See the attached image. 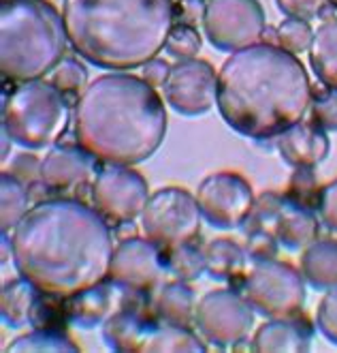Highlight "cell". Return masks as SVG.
Returning <instances> with one entry per match:
<instances>
[{
    "mask_svg": "<svg viewBox=\"0 0 337 353\" xmlns=\"http://www.w3.org/2000/svg\"><path fill=\"white\" fill-rule=\"evenodd\" d=\"M13 263L41 294L71 298L107 281L113 234L96 208L52 197L34 203L11 232Z\"/></svg>",
    "mask_w": 337,
    "mask_h": 353,
    "instance_id": "cell-1",
    "label": "cell"
},
{
    "mask_svg": "<svg viewBox=\"0 0 337 353\" xmlns=\"http://www.w3.org/2000/svg\"><path fill=\"white\" fill-rule=\"evenodd\" d=\"M309 105L312 84L303 62L280 46L254 43L233 52L218 73L220 116L243 137H280L303 120Z\"/></svg>",
    "mask_w": 337,
    "mask_h": 353,
    "instance_id": "cell-2",
    "label": "cell"
},
{
    "mask_svg": "<svg viewBox=\"0 0 337 353\" xmlns=\"http://www.w3.org/2000/svg\"><path fill=\"white\" fill-rule=\"evenodd\" d=\"M75 139L96 161L137 165L147 161L166 135L162 97L143 77L105 73L75 103Z\"/></svg>",
    "mask_w": 337,
    "mask_h": 353,
    "instance_id": "cell-3",
    "label": "cell"
},
{
    "mask_svg": "<svg viewBox=\"0 0 337 353\" xmlns=\"http://www.w3.org/2000/svg\"><path fill=\"white\" fill-rule=\"evenodd\" d=\"M69 43L81 58L111 71L143 67L166 46L173 0H65Z\"/></svg>",
    "mask_w": 337,
    "mask_h": 353,
    "instance_id": "cell-4",
    "label": "cell"
},
{
    "mask_svg": "<svg viewBox=\"0 0 337 353\" xmlns=\"http://www.w3.org/2000/svg\"><path fill=\"white\" fill-rule=\"evenodd\" d=\"M65 17L50 0H0V71L5 79H41L65 60Z\"/></svg>",
    "mask_w": 337,
    "mask_h": 353,
    "instance_id": "cell-5",
    "label": "cell"
},
{
    "mask_svg": "<svg viewBox=\"0 0 337 353\" xmlns=\"http://www.w3.org/2000/svg\"><path fill=\"white\" fill-rule=\"evenodd\" d=\"M69 101L43 79L19 81L3 97V131L28 150L50 148L69 127Z\"/></svg>",
    "mask_w": 337,
    "mask_h": 353,
    "instance_id": "cell-6",
    "label": "cell"
},
{
    "mask_svg": "<svg viewBox=\"0 0 337 353\" xmlns=\"http://www.w3.org/2000/svg\"><path fill=\"white\" fill-rule=\"evenodd\" d=\"M102 339L120 353H203L205 343L193 327L150 317L141 310L120 308L102 323Z\"/></svg>",
    "mask_w": 337,
    "mask_h": 353,
    "instance_id": "cell-7",
    "label": "cell"
},
{
    "mask_svg": "<svg viewBox=\"0 0 337 353\" xmlns=\"http://www.w3.org/2000/svg\"><path fill=\"white\" fill-rule=\"evenodd\" d=\"M239 292L257 313L269 319L297 317L305 302L303 274L276 257L257 259L239 283Z\"/></svg>",
    "mask_w": 337,
    "mask_h": 353,
    "instance_id": "cell-8",
    "label": "cell"
},
{
    "mask_svg": "<svg viewBox=\"0 0 337 353\" xmlns=\"http://www.w3.org/2000/svg\"><path fill=\"white\" fill-rule=\"evenodd\" d=\"M201 219L197 195L180 186H166L150 195L141 214V230L162 251H171L175 246L195 242L201 234Z\"/></svg>",
    "mask_w": 337,
    "mask_h": 353,
    "instance_id": "cell-9",
    "label": "cell"
},
{
    "mask_svg": "<svg viewBox=\"0 0 337 353\" xmlns=\"http://www.w3.org/2000/svg\"><path fill=\"white\" fill-rule=\"evenodd\" d=\"M195 325L205 343L235 349L239 343H246L254 325V310L241 292L214 289L197 302Z\"/></svg>",
    "mask_w": 337,
    "mask_h": 353,
    "instance_id": "cell-10",
    "label": "cell"
},
{
    "mask_svg": "<svg viewBox=\"0 0 337 353\" xmlns=\"http://www.w3.org/2000/svg\"><path fill=\"white\" fill-rule=\"evenodd\" d=\"M265 11L259 0H207L203 30L216 50L239 52L263 37Z\"/></svg>",
    "mask_w": 337,
    "mask_h": 353,
    "instance_id": "cell-11",
    "label": "cell"
},
{
    "mask_svg": "<svg viewBox=\"0 0 337 353\" xmlns=\"http://www.w3.org/2000/svg\"><path fill=\"white\" fill-rule=\"evenodd\" d=\"M150 186L145 178L131 170V165H105L92 182V203L98 214L113 225L141 219Z\"/></svg>",
    "mask_w": 337,
    "mask_h": 353,
    "instance_id": "cell-12",
    "label": "cell"
},
{
    "mask_svg": "<svg viewBox=\"0 0 337 353\" xmlns=\"http://www.w3.org/2000/svg\"><path fill=\"white\" fill-rule=\"evenodd\" d=\"M197 201L203 219L212 227L235 230V227H243L257 199L243 176L233 172H218L207 176L199 184Z\"/></svg>",
    "mask_w": 337,
    "mask_h": 353,
    "instance_id": "cell-13",
    "label": "cell"
},
{
    "mask_svg": "<svg viewBox=\"0 0 337 353\" xmlns=\"http://www.w3.org/2000/svg\"><path fill=\"white\" fill-rule=\"evenodd\" d=\"M164 99L182 116H201L218 105V75L207 60H177L164 81Z\"/></svg>",
    "mask_w": 337,
    "mask_h": 353,
    "instance_id": "cell-14",
    "label": "cell"
},
{
    "mask_svg": "<svg viewBox=\"0 0 337 353\" xmlns=\"http://www.w3.org/2000/svg\"><path fill=\"white\" fill-rule=\"evenodd\" d=\"M164 274H168L166 253L158 244L137 236L120 240L113 251L109 281L126 289H137V292L150 294Z\"/></svg>",
    "mask_w": 337,
    "mask_h": 353,
    "instance_id": "cell-15",
    "label": "cell"
},
{
    "mask_svg": "<svg viewBox=\"0 0 337 353\" xmlns=\"http://www.w3.org/2000/svg\"><path fill=\"white\" fill-rule=\"evenodd\" d=\"M96 168V159L77 146H54L41 163V180L52 193L75 191L88 182Z\"/></svg>",
    "mask_w": 337,
    "mask_h": 353,
    "instance_id": "cell-16",
    "label": "cell"
},
{
    "mask_svg": "<svg viewBox=\"0 0 337 353\" xmlns=\"http://www.w3.org/2000/svg\"><path fill=\"white\" fill-rule=\"evenodd\" d=\"M124 287L116 285L113 281H102L86 292L65 298V313L69 323H75L83 330L102 325L113 313L122 308Z\"/></svg>",
    "mask_w": 337,
    "mask_h": 353,
    "instance_id": "cell-17",
    "label": "cell"
},
{
    "mask_svg": "<svg viewBox=\"0 0 337 353\" xmlns=\"http://www.w3.org/2000/svg\"><path fill=\"white\" fill-rule=\"evenodd\" d=\"M278 150L282 159L294 170L316 168L327 159L331 143L325 129H320L312 120H301L278 137Z\"/></svg>",
    "mask_w": 337,
    "mask_h": 353,
    "instance_id": "cell-18",
    "label": "cell"
},
{
    "mask_svg": "<svg viewBox=\"0 0 337 353\" xmlns=\"http://www.w3.org/2000/svg\"><path fill=\"white\" fill-rule=\"evenodd\" d=\"M314 330L297 317L288 319H271L257 330L252 339V351L261 353H299L307 351L312 345Z\"/></svg>",
    "mask_w": 337,
    "mask_h": 353,
    "instance_id": "cell-19",
    "label": "cell"
},
{
    "mask_svg": "<svg viewBox=\"0 0 337 353\" xmlns=\"http://www.w3.org/2000/svg\"><path fill=\"white\" fill-rule=\"evenodd\" d=\"M318 232L320 225L312 208H305L286 197L276 216V223H273V236H276L278 244L290 248V251H301L318 240Z\"/></svg>",
    "mask_w": 337,
    "mask_h": 353,
    "instance_id": "cell-20",
    "label": "cell"
},
{
    "mask_svg": "<svg viewBox=\"0 0 337 353\" xmlns=\"http://www.w3.org/2000/svg\"><path fill=\"white\" fill-rule=\"evenodd\" d=\"M207 274L214 281H226L239 287L243 276L248 274V251L237 242L228 238H216L207 242L205 248Z\"/></svg>",
    "mask_w": 337,
    "mask_h": 353,
    "instance_id": "cell-21",
    "label": "cell"
},
{
    "mask_svg": "<svg viewBox=\"0 0 337 353\" xmlns=\"http://www.w3.org/2000/svg\"><path fill=\"white\" fill-rule=\"evenodd\" d=\"M154 315L173 325H182V327L195 325L197 300L186 281L175 279L160 287L158 296L154 298Z\"/></svg>",
    "mask_w": 337,
    "mask_h": 353,
    "instance_id": "cell-22",
    "label": "cell"
},
{
    "mask_svg": "<svg viewBox=\"0 0 337 353\" xmlns=\"http://www.w3.org/2000/svg\"><path fill=\"white\" fill-rule=\"evenodd\" d=\"M303 279L320 292L337 287V242L316 240L301 255Z\"/></svg>",
    "mask_w": 337,
    "mask_h": 353,
    "instance_id": "cell-23",
    "label": "cell"
},
{
    "mask_svg": "<svg viewBox=\"0 0 337 353\" xmlns=\"http://www.w3.org/2000/svg\"><path fill=\"white\" fill-rule=\"evenodd\" d=\"M309 62L323 84L337 90V15L325 19L318 30H314Z\"/></svg>",
    "mask_w": 337,
    "mask_h": 353,
    "instance_id": "cell-24",
    "label": "cell"
},
{
    "mask_svg": "<svg viewBox=\"0 0 337 353\" xmlns=\"http://www.w3.org/2000/svg\"><path fill=\"white\" fill-rule=\"evenodd\" d=\"M41 298L39 289L24 276L5 283L0 294V315L9 327H19L30 323L32 310Z\"/></svg>",
    "mask_w": 337,
    "mask_h": 353,
    "instance_id": "cell-25",
    "label": "cell"
},
{
    "mask_svg": "<svg viewBox=\"0 0 337 353\" xmlns=\"http://www.w3.org/2000/svg\"><path fill=\"white\" fill-rule=\"evenodd\" d=\"M32 205L34 201L30 197L28 186L3 172V178H0V212H3L0 230H3V234L13 232Z\"/></svg>",
    "mask_w": 337,
    "mask_h": 353,
    "instance_id": "cell-26",
    "label": "cell"
},
{
    "mask_svg": "<svg viewBox=\"0 0 337 353\" xmlns=\"http://www.w3.org/2000/svg\"><path fill=\"white\" fill-rule=\"evenodd\" d=\"M9 353H77L79 347L62 330H32L30 334L15 339Z\"/></svg>",
    "mask_w": 337,
    "mask_h": 353,
    "instance_id": "cell-27",
    "label": "cell"
},
{
    "mask_svg": "<svg viewBox=\"0 0 337 353\" xmlns=\"http://www.w3.org/2000/svg\"><path fill=\"white\" fill-rule=\"evenodd\" d=\"M166 253V268L168 274H173L177 281H197L207 272V263H205V253L203 248H197L193 242L191 244H182L175 246Z\"/></svg>",
    "mask_w": 337,
    "mask_h": 353,
    "instance_id": "cell-28",
    "label": "cell"
},
{
    "mask_svg": "<svg viewBox=\"0 0 337 353\" xmlns=\"http://www.w3.org/2000/svg\"><path fill=\"white\" fill-rule=\"evenodd\" d=\"M52 84L67 97L69 103H77V94H81L88 86V69L77 58H65L54 69Z\"/></svg>",
    "mask_w": 337,
    "mask_h": 353,
    "instance_id": "cell-29",
    "label": "cell"
},
{
    "mask_svg": "<svg viewBox=\"0 0 337 353\" xmlns=\"http://www.w3.org/2000/svg\"><path fill=\"white\" fill-rule=\"evenodd\" d=\"M312 41H314V30L305 19L286 17L284 22L278 26V46L282 50L294 54V56H297L299 52L309 50Z\"/></svg>",
    "mask_w": 337,
    "mask_h": 353,
    "instance_id": "cell-30",
    "label": "cell"
},
{
    "mask_svg": "<svg viewBox=\"0 0 337 353\" xmlns=\"http://www.w3.org/2000/svg\"><path fill=\"white\" fill-rule=\"evenodd\" d=\"M166 54L173 56L175 60H191L197 58L199 50H201V34L197 32L195 26L188 24H173L171 32H168L166 46H164Z\"/></svg>",
    "mask_w": 337,
    "mask_h": 353,
    "instance_id": "cell-31",
    "label": "cell"
},
{
    "mask_svg": "<svg viewBox=\"0 0 337 353\" xmlns=\"http://www.w3.org/2000/svg\"><path fill=\"white\" fill-rule=\"evenodd\" d=\"M288 199L297 201L305 208H316L320 199V191L316 186V176H314V168H297L290 178V186H288Z\"/></svg>",
    "mask_w": 337,
    "mask_h": 353,
    "instance_id": "cell-32",
    "label": "cell"
},
{
    "mask_svg": "<svg viewBox=\"0 0 337 353\" xmlns=\"http://www.w3.org/2000/svg\"><path fill=\"white\" fill-rule=\"evenodd\" d=\"M312 122L325 131H337V90L325 86L323 92L312 94Z\"/></svg>",
    "mask_w": 337,
    "mask_h": 353,
    "instance_id": "cell-33",
    "label": "cell"
},
{
    "mask_svg": "<svg viewBox=\"0 0 337 353\" xmlns=\"http://www.w3.org/2000/svg\"><path fill=\"white\" fill-rule=\"evenodd\" d=\"M316 327L327 341L337 345V287L327 289V294L323 296L318 310H316Z\"/></svg>",
    "mask_w": 337,
    "mask_h": 353,
    "instance_id": "cell-34",
    "label": "cell"
},
{
    "mask_svg": "<svg viewBox=\"0 0 337 353\" xmlns=\"http://www.w3.org/2000/svg\"><path fill=\"white\" fill-rule=\"evenodd\" d=\"M41 163H43V159H39L30 152H22V154H17L9 165H5V174L30 186L36 180H41Z\"/></svg>",
    "mask_w": 337,
    "mask_h": 353,
    "instance_id": "cell-35",
    "label": "cell"
},
{
    "mask_svg": "<svg viewBox=\"0 0 337 353\" xmlns=\"http://www.w3.org/2000/svg\"><path fill=\"white\" fill-rule=\"evenodd\" d=\"M329 5V0H278V7L284 15L305 19V22H309L312 17H318Z\"/></svg>",
    "mask_w": 337,
    "mask_h": 353,
    "instance_id": "cell-36",
    "label": "cell"
},
{
    "mask_svg": "<svg viewBox=\"0 0 337 353\" xmlns=\"http://www.w3.org/2000/svg\"><path fill=\"white\" fill-rule=\"evenodd\" d=\"M248 242H246V251L250 255V259H273L278 255V240L273 238L267 232H252L246 234Z\"/></svg>",
    "mask_w": 337,
    "mask_h": 353,
    "instance_id": "cell-37",
    "label": "cell"
},
{
    "mask_svg": "<svg viewBox=\"0 0 337 353\" xmlns=\"http://www.w3.org/2000/svg\"><path fill=\"white\" fill-rule=\"evenodd\" d=\"M318 210H320L323 221L331 227V230H337V180L320 191Z\"/></svg>",
    "mask_w": 337,
    "mask_h": 353,
    "instance_id": "cell-38",
    "label": "cell"
},
{
    "mask_svg": "<svg viewBox=\"0 0 337 353\" xmlns=\"http://www.w3.org/2000/svg\"><path fill=\"white\" fill-rule=\"evenodd\" d=\"M168 73H171V65H168V62L162 60V58H152V60H147L145 65H143V69H141V77H143L150 86H154V88L164 86V81H166Z\"/></svg>",
    "mask_w": 337,
    "mask_h": 353,
    "instance_id": "cell-39",
    "label": "cell"
},
{
    "mask_svg": "<svg viewBox=\"0 0 337 353\" xmlns=\"http://www.w3.org/2000/svg\"><path fill=\"white\" fill-rule=\"evenodd\" d=\"M205 7H207L205 0H180V5H177L180 17H182V22H180V24L195 26V24L203 22Z\"/></svg>",
    "mask_w": 337,
    "mask_h": 353,
    "instance_id": "cell-40",
    "label": "cell"
},
{
    "mask_svg": "<svg viewBox=\"0 0 337 353\" xmlns=\"http://www.w3.org/2000/svg\"><path fill=\"white\" fill-rule=\"evenodd\" d=\"M116 236H118V240H129V238H135L133 221H129V223H120V225H118Z\"/></svg>",
    "mask_w": 337,
    "mask_h": 353,
    "instance_id": "cell-41",
    "label": "cell"
},
{
    "mask_svg": "<svg viewBox=\"0 0 337 353\" xmlns=\"http://www.w3.org/2000/svg\"><path fill=\"white\" fill-rule=\"evenodd\" d=\"M263 43H267V46H278V28H271V26H267L265 30H263Z\"/></svg>",
    "mask_w": 337,
    "mask_h": 353,
    "instance_id": "cell-42",
    "label": "cell"
},
{
    "mask_svg": "<svg viewBox=\"0 0 337 353\" xmlns=\"http://www.w3.org/2000/svg\"><path fill=\"white\" fill-rule=\"evenodd\" d=\"M329 3H331V5H333L335 9H337V0H329Z\"/></svg>",
    "mask_w": 337,
    "mask_h": 353,
    "instance_id": "cell-43",
    "label": "cell"
}]
</instances>
